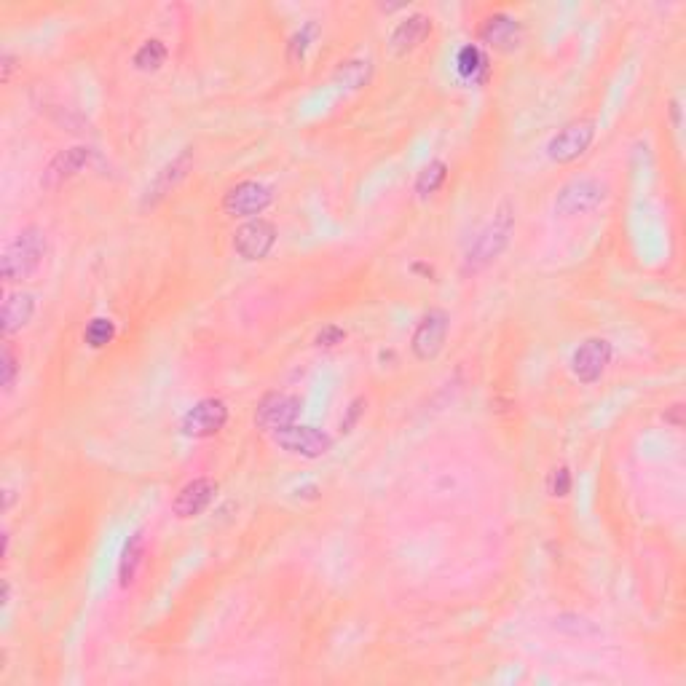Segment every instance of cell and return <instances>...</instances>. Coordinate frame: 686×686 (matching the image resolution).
<instances>
[{
    "instance_id": "6da1fadb",
    "label": "cell",
    "mask_w": 686,
    "mask_h": 686,
    "mask_svg": "<svg viewBox=\"0 0 686 686\" xmlns=\"http://www.w3.org/2000/svg\"><path fill=\"white\" fill-rule=\"evenodd\" d=\"M512 231H515V212H512L510 204L504 201L502 207L496 210L494 220H491V223H488V226L475 236V242L469 244L461 271H464L467 277L469 274L483 271V268H486L491 260L499 258V255L504 252V247L510 244Z\"/></svg>"
},
{
    "instance_id": "7a4b0ae2",
    "label": "cell",
    "mask_w": 686,
    "mask_h": 686,
    "mask_svg": "<svg viewBox=\"0 0 686 686\" xmlns=\"http://www.w3.org/2000/svg\"><path fill=\"white\" fill-rule=\"evenodd\" d=\"M43 255H46V234L41 228L30 226L19 231L0 258V277L9 285L27 282L41 268Z\"/></svg>"
},
{
    "instance_id": "3957f363",
    "label": "cell",
    "mask_w": 686,
    "mask_h": 686,
    "mask_svg": "<svg viewBox=\"0 0 686 686\" xmlns=\"http://www.w3.org/2000/svg\"><path fill=\"white\" fill-rule=\"evenodd\" d=\"M609 196V188L595 180V177H574L571 183H566L555 196V212L563 218H577V215H587L601 207Z\"/></svg>"
},
{
    "instance_id": "277c9868",
    "label": "cell",
    "mask_w": 686,
    "mask_h": 686,
    "mask_svg": "<svg viewBox=\"0 0 686 686\" xmlns=\"http://www.w3.org/2000/svg\"><path fill=\"white\" fill-rule=\"evenodd\" d=\"M228 424V405L218 397H204L193 405L188 413L180 421V429H183L185 437H193V440H207V437H215L220 429Z\"/></svg>"
},
{
    "instance_id": "5b68a950",
    "label": "cell",
    "mask_w": 686,
    "mask_h": 686,
    "mask_svg": "<svg viewBox=\"0 0 686 686\" xmlns=\"http://www.w3.org/2000/svg\"><path fill=\"white\" fill-rule=\"evenodd\" d=\"M448 330H451V317H448L443 309L427 311V314L421 317L419 327L413 330V338H410L413 357L421 362L435 360L437 354L443 352Z\"/></svg>"
},
{
    "instance_id": "8992f818",
    "label": "cell",
    "mask_w": 686,
    "mask_h": 686,
    "mask_svg": "<svg viewBox=\"0 0 686 686\" xmlns=\"http://www.w3.org/2000/svg\"><path fill=\"white\" fill-rule=\"evenodd\" d=\"M595 137V124L587 121V118H579V121H571L555 134L553 140L547 143V156L555 161V164H571L577 161L579 156H585L587 148L593 145Z\"/></svg>"
},
{
    "instance_id": "52a82bcc",
    "label": "cell",
    "mask_w": 686,
    "mask_h": 686,
    "mask_svg": "<svg viewBox=\"0 0 686 686\" xmlns=\"http://www.w3.org/2000/svg\"><path fill=\"white\" fill-rule=\"evenodd\" d=\"M274 443H277L282 451L293 453V456H301V459H319V456H325V453L333 448V437L325 435V432L317 427H298V424H290V427L274 432Z\"/></svg>"
},
{
    "instance_id": "ba28073f",
    "label": "cell",
    "mask_w": 686,
    "mask_h": 686,
    "mask_svg": "<svg viewBox=\"0 0 686 686\" xmlns=\"http://www.w3.org/2000/svg\"><path fill=\"white\" fill-rule=\"evenodd\" d=\"M274 201V191L258 180H244L234 185L223 199V210L231 218H258L260 212H266Z\"/></svg>"
},
{
    "instance_id": "9c48e42d",
    "label": "cell",
    "mask_w": 686,
    "mask_h": 686,
    "mask_svg": "<svg viewBox=\"0 0 686 686\" xmlns=\"http://www.w3.org/2000/svg\"><path fill=\"white\" fill-rule=\"evenodd\" d=\"M301 416V400L293 394L285 392H268L263 394V400L255 408V424L263 432H279V429L295 424V419Z\"/></svg>"
},
{
    "instance_id": "30bf717a",
    "label": "cell",
    "mask_w": 686,
    "mask_h": 686,
    "mask_svg": "<svg viewBox=\"0 0 686 686\" xmlns=\"http://www.w3.org/2000/svg\"><path fill=\"white\" fill-rule=\"evenodd\" d=\"M277 244V226L263 218L247 220L244 226L236 228L234 250L244 260H263Z\"/></svg>"
},
{
    "instance_id": "8fae6325",
    "label": "cell",
    "mask_w": 686,
    "mask_h": 686,
    "mask_svg": "<svg viewBox=\"0 0 686 686\" xmlns=\"http://www.w3.org/2000/svg\"><path fill=\"white\" fill-rule=\"evenodd\" d=\"M97 153L86 145H76V148H67V151H59L54 159L49 161V167L43 172L41 185L46 191H57L59 185H65L67 180H73L76 175H81L84 169L92 167V161Z\"/></svg>"
},
{
    "instance_id": "7c38bea8",
    "label": "cell",
    "mask_w": 686,
    "mask_h": 686,
    "mask_svg": "<svg viewBox=\"0 0 686 686\" xmlns=\"http://www.w3.org/2000/svg\"><path fill=\"white\" fill-rule=\"evenodd\" d=\"M611 354L614 352L606 338H587L585 343H579V349L571 357V373L582 384H595L609 368Z\"/></svg>"
},
{
    "instance_id": "4fadbf2b",
    "label": "cell",
    "mask_w": 686,
    "mask_h": 686,
    "mask_svg": "<svg viewBox=\"0 0 686 686\" xmlns=\"http://www.w3.org/2000/svg\"><path fill=\"white\" fill-rule=\"evenodd\" d=\"M191 164H193V148H185L180 156H175V159L169 161V164H164L159 175H156V180L151 183V188L145 191L143 210H148V207H156L161 199H167L169 193L175 191L177 185L183 183L185 177H188V172H191Z\"/></svg>"
},
{
    "instance_id": "5bb4252c",
    "label": "cell",
    "mask_w": 686,
    "mask_h": 686,
    "mask_svg": "<svg viewBox=\"0 0 686 686\" xmlns=\"http://www.w3.org/2000/svg\"><path fill=\"white\" fill-rule=\"evenodd\" d=\"M215 494H218V483L215 480H210V477H196V480H191V483H185L180 488V494L172 502V512H175L177 518H196V515H201V512L210 507Z\"/></svg>"
},
{
    "instance_id": "9a60e30c",
    "label": "cell",
    "mask_w": 686,
    "mask_h": 686,
    "mask_svg": "<svg viewBox=\"0 0 686 686\" xmlns=\"http://www.w3.org/2000/svg\"><path fill=\"white\" fill-rule=\"evenodd\" d=\"M520 38H523V27H520L518 19L510 17V14H504V11L491 14V17L483 22V27H480V41L486 43V46H491V49L504 51V54H510V51L518 49Z\"/></svg>"
},
{
    "instance_id": "2e32d148",
    "label": "cell",
    "mask_w": 686,
    "mask_h": 686,
    "mask_svg": "<svg viewBox=\"0 0 686 686\" xmlns=\"http://www.w3.org/2000/svg\"><path fill=\"white\" fill-rule=\"evenodd\" d=\"M432 33V22H429L427 14H410L408 19H402L400 25L394 27L392 38V51L397 57H405L413 49H419L421 43L427 41V35Z\"/></svg>"
},
{
    "instance_id": "e0dca14e",
    "label": "cell",
    "mask_w": 686,
    "mask_h": 686,
    "mask_svg": "<svg viewBox=\"0 0 686 686\" xmlns=\"http://www.w3.org/2000/svg\"><path fill=\"white\" fill-rule=\"evenodd\" d=\"M35 314V298L30 293H11L3 303V314H0V330L6 338H11L14 333H19L22 327H27V322L33 319Z\"/></svg>"
},
{
    "instance_id": "ac0fdd59",
    "label": "cell",
    "mask_w": 686,
    "mask_h": 686,
    "mask_svg": "<svg viewBox=\"0 0 686 686\" xmlns=\"http://www.w3.org/2000/svg\"><path fill=\"white\" fill-rule=\"evenodd\" d=\"M456 73H459L461 81L467 84H486L488 76H491V65H488L486 51L475 46V43H467L461 46L459 54H456Z\"/></svg>"
},
{
    "instance_id": "d6986e66",
    "label": "cell",
    "mask_w": 686,
    "mask_h": 686,
    "mask_svg": "<svg viewBox=\"0 0 686 686\" xmlns=\"http://www.w3.org/2000/svg\"><path fill=\"white\" fill-rule=\"evenodd\" d=\"M145 555V536L143 531H134L124 544V553H121V563H118V579H121V587H129L137 577V571L143 566Z\"/></svg>"
},
{
    "instance_id": "ffe728a7",
    "label": "cell",
    "mask_w": 686,
    "mask_h": 686,
    "mask_svg": "<svg viewBox=\"0 0 686 686\" xmlns=\"http://www.w3.org/2000/svg\"><path fill=\"white\" fill-rule=\"evenodd\" d=\"M164 62H167V46H164L159 38L145 41L143 46L137 49V54H134V67H137V70H143V73H153V70H159Z\"/></svg>"
},
{
    "instance_id": "44dd1931",
    "label": "cell",
    "mask_w": 686,
    "mask_h": 686,
    "mask_svg": "<svg viewBox=\"0 0 686 686\" xmlns=\"http://www.w3.org/2000/svg\"><path fill=\"white\" fill-rule=\"evenodd\" d=\"M317 33V22H306V25L290 38V43H287V62H290V65H301L303 59H306V51H309V46L314 43V38H317Z\"/></svg>"
},
{
    "instance_id": "7402d4cb",
    "label": "cell",
    "mask_w": 686,
    "mask_h": 686,
    "mask_svg": "<svg viewBox=\"0 0 686 686\" xmlns=\"http://www.w3.org/2000/svg\"><path fill=\"white\" fill-rule=\"evenodd\" d=\"M445 177H448L445 161H432V164L421 169L419 177H416V193H419V196H432V193H437L443 188Z\"/></svg>"
},
{
    "instance_id": "603a6c76",
    "label": "cell",
    "mask_w": 686,
    "mask_h": 686,
    "mask_svg": "<svg viewBox=\"0 0 686 686\" xmlns=\"http://www.w3.org/2000/svg\"><path fill=\"white\" fill-rule=\"evenodd\" d=\"M113 338H116V322H113V319L97 317L86 325L84 341L89 343L92 349H105L108 343H113Z\"/></svg>"
},
{
    "instance_id": "cb8c5ba5",
    "label": "cell",
    "mask_w": 686,
    "mask_h": 686,
    "mask_svg": "<svg viewBox=\"0 0 686 686\" xmlns=\"http://www.w3.org/2000/svg\"><path fill=\"white\" fill-rule=\"evenodd\" d=\"M338 78H343V84L346 86L360 89V86L368 84L370 62L368 59H352V62H343V65L338 67Z\"/></svg>"
},
{
    "instance_id": "d4e9b609",
    "label": "cell",
    "mask_w": 686,
    "mask_h": 686,
    "mask_svg": "<svg viewBox=\"0 0 686 686\" xmlns=\"http://www.w3.org/2000/svg\"><path fill=\"white\" fill-rule=\"evenodd\" d=\"M571 491V472L569 467H555L550 475H547V494L555 496V499H563L569 496Z\"/></svg>"
},
{
    "instance_id": "484cf974",
    "label": "cell",
    "mask_w": 686,
    "mask_h": 686,
    "mask_svg": "<svg viewBox=\"0 0 686 686\" xmlns=\"http://www.w3.org/2000/svg\"><path fill=\"white\" fill-rule=\"evenodd\" d=\"M0 370H3V378H0L3 392H11V386H14L17 373H19V360H17V354H14V349H11V343L3 346V365H0Z\"/></svg>"
},
{
    "instance_id": "4316f807",
    "label": "cell",
    "mask_w": 686,
    "mask_h": 686,
    "mask_svg": "<svg viewBox=\"0 0 686 686\" xmlns=\"http://www.w3.org/2000/svg\"><path fill=\"white\" fill-rule=\"evenodd\" d=\"M343 338H346V330H343V327L325 325L317 333L314 343H317V346H325V349H330V346H338V343H343Z\"/></svg>"
},
{
    "instance_id": "83f0119b",
    "label": "cell",
    "mask_w": 686,
    "mask_h": 686,
    "mask_svg": "<svg viewBox=\"0 0 686 686\" xmlns=\"http://www.w3.org/2000/svg\"><path fill=\"white\" fill-rule=\"evenodd\" d=\"M365 408H368L365 397H357V400H352V405L346 408V416H343V421H341V432H352L354 424H357L362 413H365Z\"/></svg>"
},
{
    "instance_id": "f1b7e54d",
    "label": "cell",
    "mask_w": 686,
    "mask_h": 686,
    "mask_svg": "<svg viewBox=\"0 0 686 686\" xmlns=\"http://www.w3.org/2000/svg\"><path fill=\"white\" fill-rule=\"evenodd\" d=\"M681 413H684V405H681V402H676L673 408L665 410V416H662V419L668 421V424H673L676 429H681L684 427V421H681Z\"/></svg>"
},
{
    "instance_id": "f546056e",
    "label": "cell",
    "mask_w": 686,
    "mask_h": 686,
    "mask_svg": "<svg viewBox=\"0 0 686 686\" xmlns=\"http://www.w3.org/2000/svg\"><path fill=\"white\" fill-rule=\"evenodd\" d=\"M11 70H14V57H11V54H6V57H3V84H9Z\"/></svg>"
}]
</instances>
